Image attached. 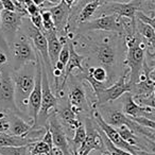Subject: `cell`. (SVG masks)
<instances>
[{
	"instance_id": "1",
	"label": "cell",
	"mask_w": 155,
	"mask_h": 155,
	"mask_svg": "<svg viewBox=\"0 0 155 155\" xmlns=\"http://www.w3.org/2000/svg\"><path fill=\"white\" fill-rule=\"evenodd\" d=\"M124 43L127 49L124 64L129 68V83L133 86L139 82L140 75L143 72L144 63H146L144 51L147 45L137 31L134 34L124 36Z\"/></svg>"
},
{
	"instance_id": "2",
	"label": "cell",
	"mask_w": 155,
	"mask_h": 155,
	"mask_svg": "<svg viewBox=\"0 0 155 155\" xmlns=\"http://www.w3.org/2000/svg\"><path fill=\"white\" fill-rule=\"evenodd\" d=\"M15 86V103L20 113L28 110L29 97L35 85L36 62L27 63L12 73Z\"/></svg>"
},
{
	"instance_id": "3",
	"label": "cell",
	"mask_w": 155,
	"mask_h": 155,
	"mask_svg": "<svg viewBox=\"0 0 155 155\" xmlns=\"http://www.w3.org/2000/svg\"><path fill=\"white\" fill-rule=\"evenodd\" d=\"M13 70H17L27 63L36 62L37 51L29 36L21 31L18 32L14 43L11 46Z\"/></svg>"
},
{
	"instance_id": "4",
	"label": "cell",
	"mask_w": 155,
	"mask_h": 155,
	"mask_svg": "<svg viewBox=\"0 0 155 155\" xmlns=\"http://www.w3.org/2000/svg\"><path fill=\"white\" fill-rule=\"evenodd\" d=\"M93 31H106V32H115L119 35H124V27H123V17L116 14L104 15L96 17L89 21L81 22L78 25V33H87Z\"/></svg>"
},
{
	"instance_id": "5",
	"label": "cell",
	"mask_w": 155,
	"mask_h": 155,
	"mask_svg": "<svg viewBox=\"0 0 155 155\" xmlns=\"http://www.w3.org/2000/svg\"><path fill=\"white\" fill-rule=\"evenodd\" d=\"M41 68H43V96H41V105L37 116L36 122L33 124V129L43 127L48 124V119L50 117V112L56 108L58 99L50 88L49 77L44 61H41Z\"/></svg>"
},
{
	"instance_id": "6",
	"label": "cell",
	"mask_w": 155,
	"mask_h": 155,
	"mask_svg": "<svg viewBox=\"0 0 155 155\" xmlns=\"http://www.w3.org/2000/svg\"><path fill=\"white\" fill-rule=\"evenodd\" d=\"M20 29H21L22 32L28 35L29 38H30L31 41L33 43L36 51L38 52L39 55L43 58L44 64H45L46 68H47V71L53 72V66H52V64H51L49 52H48V41H47V37H46L45 33L39 30V29H37L36 27L31 22L30 17L24 18L21 28Z\"/></svg>"
},
{
	"instance_id": "7",
	"label": "cell",
	"mask_w": 155,
	"mask_h": 155,
	"mask_svg": "<svg viewBox=\"0 0 155 155\" xmlns=\"http://www.w3.org/2000/svg\"><path fill=\"white\" fill-rule=\"evenodd\" d=\"M0 108L13 113H20L15 103L13 77L7 67H0Z\"/></svg>"
},
{
	"instance_id": "8",
	"label": "cell",
	"mask_w": 155,
	"mask_h": 155,
	"mask_svg": "<svg viewBox=\"0 0 155 155\" xmlns=\"http://www.w3.org/2000/svg\"><path fill=\"white\" fill-rule=\"evenodd\" d=\"M142 5H143V0H133L127 3L103 2L97 10L95 16L100 17L104 15L116 14L121 17H127L135 20L137 12L142 11Z\"/></svg>"
},
{
	"instance_id": "9",
	"label": "cell",
	"mask_w": 155,
	"mask_h": 155,
	"mask_svg": "<svg viewBox=\"0 0 155 155\" xmlns=\"http://www.w3.org/2000/svg\"><path fill=\"white\" fill-rule=\"evenodd\" d=\"M85 127H86V138L77 153L83 155H88L91 151H106L103 137L101 135V129L96 122V120L91 118L85 119Z\"/></svg>"
},
{
	"instance_id": "10",
	"label": "cell",
	"mask_w": 155,
	"mask_h": 155,
	"mask_svg": "<svg viewBox=\"0 0 155 155\" xmlns=\"http://www.w3.org/2000/svg\"><path fill=\"white\" fill-rule=\"evenodd\" d=\"M25 17L28 16L19 13V12H13L3 10L1 13V25L0 29L5 36V41H7L8 46H11L14 43L20 28H21L22 20Z\"/></svg>"
},
{
	"instance_id": "11",
	"label": "cell",
	"mask_w": 155,
	"mask_h": 155,
	"mask_svg": "<svg viewBox=\"0 0 155 155\" xmlns=\"http://www.w3.org/2000/svg\"><path fill=\"white\" fill-rule=\"evenodd\" d=\"M127 71L129 70H125L123 72V74L119 78L112 86H106L105 88L100 91L96 95V98H97L96 106H100L107 103V102L115 101V100L122 97L125 93H129V91H132V85L129 83V81H127Z\"/></svg>"
},
{
	"instance_id": "12",
	"label": "cell",
	"mask_w": 155,
	"mask_h": 155,
	"mask_svg": "<svg viewBox=\"0 0 155 155\" xmlns=\"http://www.w3.org/2000/svg\"><path fill=\"white\" fill-rule=\"evenodd\" d=\"M41 56L37 52L36 60V78H35V85L29 97L28 113L33 121V124L36 122L39 110L41 105V96H43V68H41Z\"/></svg>"
},
{
	"instance_id": "13",
	"label": "cell",
	"mask_w": 155,
	"mask_h": 155,
	"mask_svg": "<svg viewBox=\"0 0 155 155\" xmlns=\"http://www.w3.org/2000/svg\"><path fill=\"white\" fill-rule=\"evenodd\" d=\"M94 119H95L96 122L98 123L100 129L103 131V133L107 136L108 139H110L115 146L120 149H123V150H125V151H129V152H131L132 154H134V155H137V150H139L140 148L131 146L130 143H127V142L120 136V134L118 133L116 127L108 124L103 119V117L101 116V114H100L99 112H95V117H94Z\"/></svg>"
},
{
	"instance_id": "14",
	"label": "cell",
	"mask_w": 155,
	"mask_h": 155,
	"mask_svg": "<svg viewBox=\"0 0 155 155\" xmlns=\"http://www.w3.org/2000/svg\"><path fill=\"white\" fill-rule=\"evenodd\" d=\"M47 125L53 137V146L63 150L65 155H70V146H69L68 138H67L63 123L60 121L56 110L50 115Z\"/></svg>"
},
{
	"instance_id": "15",
	"label": "cell",
	"mask_w": 155,
	"mask_h": 155,
	"mask_svg": "<svg viewBox=\"0 0 155 155\" xmlns=\"http://www.w3.org/2000/svg\"><path fill=\"white\" fill-rule=\"evenodd\" d=\"M48 10L51 12V15L52 18H53L54 26H55V30L58 32V34L66 36V33L68 32V24L69 18H70L71 7H69L63 0L62 2L58 3V5L48 8Z\"/></svg>"
},
{
	"instance_id": "16",
	"label": "cell",
	"mask_w": 155,
	"mask_h": 155,
	"mask_svg": "<svg viewBox=\"0 0 155 155\" xmlns=\"http://www.w3.org/2000/svg\"><path fill=\"white\" fill-rule=\"evenodd\" d=\"M69 49H70V55H69V60L67 62L66 67H65L64 75H63V82L58 91V96H60V98H63L64 87L66 85L69 75L71 74L73 69H79L82 73L85 72V69L82 66V62L86 58V55H81V54L78 53L74 45H73V43L71 41H69Z\"/></svg>"
},
{
	"instance_id": "17",
	"label": "cell",
	"mask_w": 155,
	"mask_h": 155,
	"mask_svg": "<svg viewBox=\"0 0 155 155\" xmlns=\"http://www.w3.org/2000/svg\"><path fill=\"white\" fill-rule=\"evenodd\" d=\"M68 103L71 110L77 115L88 110V102H87L85 89L80 83L75 82L71 84L68 94Z\"/></svg>"
},
{
	"instance_id": "18",
	"label": "cell",
	"mask_w": 155,
	"mask_h": 155,
	"mask_svg": "<svg viewBox=\"0 0 155 155\" xmlns=\"http://www.w3.org/2000/svg\"><path fill=\"white\" fill-rule=\"evenodd\" d=\"M122 104L123 107L122 110L127 116L130 118H136V117H148L152 113V108L149 106H143L138 104L134 100V96L131 91L125 93L122 98Z\"/></svg>"
},
{
	"instance_id": "19",
	"label": "cell",
	"mask_w": 155,
	"mask_h": 155,
	"mask_svg": "<svg viewBox=\"0 0 155 155\" xmlns=\"http://www.w3.org/2000/svg\"><path fill=\"white\" fill-rule=\"evenodd\" d=\"M45 33L46 37L48 41V52H49L50 61H51L52 66L55 65V63L58 61V56L63 49L64 44L60 39V36H58L56 30L50 31H43Z\"/></svg>"
},
{
	"instance_id": "20",
	"label": "cell",
	"mask_w": 155,
	"mask_h": 155,
	"mask_svg": "<svg viewBox=\"0 0 155 155\" xmlns=\"http://www.w3.org/2000/svg\"><path fill=\"white\" fill-rule=\"evenodd\" d=\"M9 119L11 122L9 133L15 136H25L27 137L28 133L33 129V123H29L21 118L16 113H10Z\"/></svg>"
},
{
	"instance_id": "21",
	"label": "cell",
	"mask_w": 155,
	"mask_h": 155,
	"mask_svg": "<svg viewBox=\"0 0 155 155\" xmlns=\"http://www.w3.org/2000/svg\"><path fill=\"white\" fill-rule=\"evenodd\" d=\"M136 29L137 32L141 35L146 43L148 50H152L153 56H155V31L150 25L146 24L142 20L136 18Z\"/></svg>"
},
{
	"instance_id": "22",
	"label": "cell",
	"mask_w": 155,
	"mask_h": 155,
	"mask_svg": "<svg viewBox=\"0 0 155 155\" xmlns=\"http://www.w3.org/2000/svg\"><path fill=\"white\" fill-rule=\"evenodd\" d=\"M34 143V140L25 136H15L9 132L0 133V147H21Z\"/></svg>"
},
{
	"instance_id": "23",
	"label": "cell",
	"mask_w": 155,
	"mask_h": 155,
	"mask_svg": "<svg viewBox=\"0 0 155 155\" xmlns=\"http://www.w3.org/2000/svg\"><path fill=\"white\" fill-rule=\"evenodd\" d=\"M58 118L62 121V123H64L65 125L68 127L69 130H74L78 129L81 124H83L79 119L77 118V114L71 110L70 106H65L62 110H58Z\"/></svg>"
},
{
	"instance_id": "24",
	"label": "cell",
	"mask_w": 155,
	"mask_h": 155,
	"mask_svg": "<svg viewBox=\"0 0 155 155\" xmlns=\"http://www.w3.org/2000/svg\"><path fill=\"white\" fill-rule=\"evenodd\" d=\"M102 5V0H94L91 2H88L83 7V9L81 10L79 17H78V25L81 22H86L93 18V16H95L97 10L99 9V7Z\"/></svg>"
},
{
	"instance_id": "25",
	"label": "cell",
	"mask_w": 155,
	"mask_h": 155,
	"mask_svg": "<svg viewBox=\"0 0 155 155\" xmlns=\"http://www.w3.org/2000/svg\"><path fill=\"white\" fill-rule=\"evenodd\" d=\"M116 129H117V131H118V133L120 134L121 137H122L123 139L127 142V143H130L131 146L140 148L139 142H138V140H137L138 139L137 136H136V134L134 133V132L132 131L129 127H127L125 124H122V125H119V127H117ZM140 149H141V148H140Z\"/></svg>"
},
{
	"instance_id": "26",
	"label": "cell",
	"mask_w": 155,
	"mask_h": 155,
	"mask_svg": "<svg viewBox=\"0 0 155 155\" xmlns=\"http://www.w3.org/2000/svg\"><path fill=\"white\" fill-rule=\"evenodd\" d=\"M85 138H86V127H85L84 124H81L78 129H75L74 135H73V138L71 139L70 149L72 148L74 150V153H77L78 150L80 149V147L84 142Z\"/></svg>"
},
{
	"instance_id": "27",
	"label": "cell",
	"mask_w": 155,
	"mask_h": 155,
	"mask_svg": "<svg viewBox=\"0 0 155 155\" xmlns=\"http://www.w3.org/2000/svg\"><path fill=\"white\" fill-rule=\"evenodd\" d=\"M1 155H31L30 144L21 147H0Z\"/></svg>"
},
{
	"instance_id": "28",
	"label": "cell",
	"mask_w": 155,
	"mask_h": 155,
	"mask_svg": "<svg viewBox=\"0 0 155 155\" xmlns=\"http://www.w3.org/2000/svg\"><path fill=\"white\" fill-rule=\"evenodd\" d=\"M91 77H93L95 80H97L98 82H102V83H105L106 80H107L108 78V71L106 70L105 67L103 66H97V67H91L87 71Z\"/></svg>"
},
{
	"instance_id": "29",
	"label": "cell",
	"mask_w": 155,
	"mask_h": 155,
	"mask_svg": "<svg viewBox=\"0 0 155 155\" xmlns=\"http://www.w3.org/2000/svg\"><path fill=\"white\" fill-rule=\"evenodd\" d=\"M51 147L48 143H46L45 141H43V140H39V141L30 144L31 155H39L43 154V153H48L51 151Z\"/></svg>"
},
{
	"instance_id": "30",
	"label": "cell",
	"mask_w": 155,
	"mask_h": 155,
	"mask_svg": "<svg viewBox=\"0 0 155 155\" xmlns=\"http://www.w3.org/2000/svg\"><path fill=\"white\" fill-rule=\"evenodd\" d=\"M41 18H43V31H50L55 30L53 18H52L51 12L48 9H41Z\"/></svg>"
},
{
	"instance_id": "31",
	"label": "cell",
	"mask_w": 155,
	"mask_h": 155,
	"mask_svg": "<svg viewBox=\"0 0 155 155\" xmlns=\"http://www.w3.org/2000/svg\"><path fill=\"white\" fill-rule=\"evenodd\" d=\"M134 121H136L139 124L143 125V127H148L150 130H154L155 131V120L154 119L148 118V117H136V118H132Z\"/></svg>"
},
{
	"instance_id": "32",
	"label": "cell",
	"mask_w": 155,
	"mask_h": 155,
	"mask_svg": "<svg viewBox=\"0 0 155 155\" xmlns=\"http://www.w3.org/2000/svg\"><path fill=\"white\" fill-rule=\"evenodd\" d=\"M136 18L142 20V21L146 22V24L150 25L155 31V13L153 14L152 16H149V15H147V14H144L143 12L138 11L137 14H136Z\"/></svg>"
},
{
	"instance_id": "33",
	"label": "cell",
	"mask_w": 155,
	"mask_h": 155,
	"mask_svg": "<svg viewBox=\"0 0 155 155\" xmlns=\"http://www.w3.org/2000/svg\"><path fill=\"white\" fill-rule=\"evenodd\" d=\"M69 55H70V49H69V41H68L63 46V49L60 53V56H58V61L62 62L64 65H67V62L69 60Z\"/></svg>"
},
{
	"instance_id": "34",
	"label": "cell",
	"mask_w": 155,
	"mask_h": 155,
	"mask_svg": "<svg viewBox=\"0 0 155 155\" xmlns=\"http://www.w3.org/2000/svg\"><path fill=\"white\" fill-rule=\"evenodd\" d=\"M10 127H11V122L9 119V114H5L2 116H0V133L2 132H9Z\"/></svg>"
},
{
	"instance_id": "35",
	"label": "cell",
	"mask_w": 155,
	"mask_h": 155,
	"mask_svg": "<svg viewBox=\"0 0 155 155\" xmlns=\"http://www.w3.org/2000/svg\"><path fill=\"white\" fill-rule=\"evenodd\" d=\"M30 17V20L37 29H39L41 31L44 30V27H43V18H41V11L39 13H36L34 15H31L29 16Z\"/></svg>"
},
{
	"instance_id": "36",
	"label": "cell",
	"mask_w": 155,
	"mask_h": 155,
	"mask_svg": "<svg viewBox=\"0 0 155 155\" xmlns=\"http://www.w3.org/2000/svg\"><path fill=\"white\" fill-rule=\"evenodd\" d=\"M0 2H1V5H2L3 10L18 12L17 5H16V3H15L14 0H0Z\"/></svg>"
},
{
	"instance_id": "37",
	"label": "cell",
	"mask_w": 155,
	"mask_h": 155,
	"mask_svg": "<svg viewBox=\"0 0 155 155\" xmlns=\"http://www.w3.org/2000/svg\"><path fill=\"white\" fill-rule=\"evenodd\" d=\"M26 10H27V13H28L29 16L34 15V14L39 13V12L41 11V8L37 7V5H35V3H33V1H31L30 3H28V5H26Z\"/></svg>"
},
{
	"instance_id": "38",
	"label": "cell",
	"mask_w": 155,
	"mask_h": 155,
	"mask_svg": "<svg viewBox=\"0 0 155 155\" xmlns=\"http://www.w3.org/2000/svg\"><path fill=\"white\" fill-rule=\"evenodd\" d=\"M46 129H47V131H46L45 135H44V137H43V139H41V140H43V141H45L46 143L49 144L51 148H53V137H52V134H51V132H50L48 125H46Z\"/></svg>"
},
{
	"instance_id": "39",
	"label": "cell",
	"mask_w": 155,
	"mask_h": 155,
	"mask_svg": "<svg viewBox=\"0 0 155 155\" xmlns=\"http://www.w3.org/2000/svg\"><path fill=\"white\" fill-rule=\"evenodd\" d=\"M133 0H102V3L103 2H118V3H127L131 2Z\"/></svg>"
},
{
	"instance_id": "40",
	"label": "cell",
	"mask_w": 155,
	"mask_h": 155,
	"mask_svg": "<svg viewBox=\"0 0 155 155\" xmlns=\"http://www.w3.org/2000/svg\"><path fill=\"white\" fill-rule=\"evenodd\" d=\"M8 62V56L5 53H0V66Z\"/></svg>"
},
{
	"instance_id": "41",
	"label": "cell",
	"mask_w": 155,
	"mask_h": 155,
	"mask_svg": "<svg viewBox=\"0 0 155 155\" xmlns=\"http://www.w3.org/2000/svg\"><path fill=\"white\" fill-rule=\"evenodd\" d=\"M149 78L155 83V67L151 71H149Z\"/></svg>"
},
{
	"instance_id": "42",
	"label": "cell",
	"mask_w": 155,
	"mask_h": 155,
	"mask_svg": "<svg viewBox=\"0 0 155 155\" xmlns=\"http://www.w3.org/2000/svg\"><path fill=\"white\" fill-rule=\"evenodd\" d=\"M33 3H35V5H37V7L41 8L44 5V3L46 2V0H32Z\"/></svg>"
},
{
	"instance_id": "43",
	"label": "cell",
	"mask_w": 155,
	"mask_h": 155,
	"mask_svg": "<svg viewBox=\"0 0 155 155\" xmlns=\"http://www.w3.org/2000/svg\"><path fill=\"white\" fill-rule=\"evenodd\" d=\"M47 2H49L51 5H58V3H61L63 1V0H46Z\"/></svg>"
},
{
	"instance_id": "44",
	"label": "cell",
	"mask_w": 155,
	"mask_h": 155,
	"mask_svg": "<svg viewBox=\"0 0 155 155\" xmlns=\"http://www.w3.org/2000/svg\"><path fill=\"white\" fill-rule=\"evenodd\" d=\"M148 142L150 143V148H151V150L154 152L155 151V141H153V140H151V139H149L148 138Z\"/></svg>"
},
{
	"instance_id": "45",
	"label": "cell",
	"mask_w": 155,
	"mask_h": 155,
	"mask_svg": "<svg viewBox=\"0 0 155 155\" xmlns=\"http://www.w3.org/2000/svg\"><path fill=\"white\" fill-rule=\"evenodd\" d=\"M64 1L69 5V7H72V5L77 1V0H64Z\"/></svg>"
},
{
	"instance_id": "46",
	"label": "cell",
	"mask_w": 155,
	"mask_h": 155,
	"mask_svg": "<svg viewBox=\"0 0 155 155\" xmlns=\"http://www.w3.org/2000/svg\"><path fill=\"white\" fill-rule=\"evenodd\" d=\"M2 11H3V7L1 5V2H0V25H1V13H2Z\"/></svg>"
},
{
	"instance_id": "47",
	"label": "cell",
	"mask_w": 155,
	"mask_h": 155,
	"mask_svg": "<svg viewBox=\"0 0 155 155\" xmlns=\"http://www.w3.org/2000/svg\"><path fill=\"white\" fill-rule=\"evenodd\" d=\"M74 155H83V154H79V153H74Z\"/></svg>"
},
{
	"instance_id": "48",
	"label": "cell",
	"mask_w": 155,
	"mask_h": 155,
	"mask_svg": "<svg viewBox=\"0 0 155 155\" xmlns=\"http://www.w3.org/2000/svg\"><path fill=\"white\" fill-rule=\"evenodd\" d=\"M151 1H152L153 3H155V0H151Z\"/></svg>"
},
{
	"instance_id": "49",
	"label": "cell",
	"mask_w": 155,
	"mask_h": 155,
	"mask_svg": "<svg viewBox=\"0 0 155 155\" xmlns=\"http://www.w3.org/2000/svg\"><path fill=\"white\" fill-rule=\"evenodd\" d=\"M154 94H155V91H154Z\"/></svg>"
},
{
	"instance_id": "50",
	"label": "cell",
	"mask_w": 155,
	"mask_h": 155,
	"mask_svg": "<svg viewBox=\"0 0 155 155\" xmlns=\"http://www.w3.org/2000/svg\"><path fill=\"white\" fill-rule=\"evenodd\" d=\"M0 155H1V154H0Z\"/></svg>"
}]
</instances>
